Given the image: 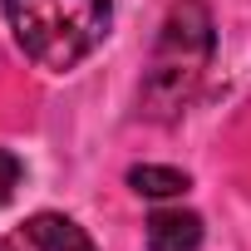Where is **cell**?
Here are the masks:
<instances>
[{
	"label": "cell",
	"mask_w": 251,
	"mask_h": 251,
	"mask_svg": "<svg viewBox=\"0 0 251 251\" xmlns=\"http://www.w3.org/2000/svg\"><path fill=\"white\" fill-rule=\"evenodd\" d=\"M212 50H217V25H212L207 0H173L158 25V40H153V54L143 69V89H138L143 113L153 123H173L187 113V103L197 99V89L212 69Z\"/></svg>",
	"instance_id": "obj_1"
},
{
	"label": "cell",
	"mask_w": 251,
	"mask_h": 251,
	"mask_svg": "<svg viewBox=\"0 0 251 251\" xmlns=\"http://www.w3.org/2000/svg\"><path fill=\"white\" fill-rule=\"evenodd\" d=\"M5 20L25 59L50 74H69L108 40L113 0H5Z\"/></svg>",
	"instance_id": "obj_2"
},
{
	"label": "cell",
	"mask_w": 251,
	"mask_h": 251,
	"mask_svg": "<svg viewBox=\"0 0 251 251\" xmlns=\"http://www.w3.org/2000/svg\"><path fill=\"white\" fill-rule=\"evenodd\" d=\"M20 241H30L35 251H99V246L89 241V231H84L74 217H64V212H35V217L25 222Z\"/></svg>",
	"instance_id": "obj_3"
},
{
	"label": "cell",
	"mask_w": 251,
	"mask_h": 251,
	"mask_svg": "<svg viewBox=\"0 0 251 251\" xmlns=\"http://www.w3.org/2000/svg\"><path fill=\"white\" fill-rule=\"evenodd\" d=\"M202 246V217L182 207H158L148 217V251H197Z\"/></svg>",
	"instance_id": "obj_4"
},
{
	"label": "cell",
	"mask_w": 251,
	"mask_h": 251,
	"mask_svg": "<svg viewBox=\"0 0 251 251\" xmlns=\"http://www.w3.org/2000/svg\"><path fill=\"white\" fill-rule=\"evenodd\" d=\"M128 187H133L138 197H182V192L192 187V177H187V173H177V168L138 163V168H128Z\"/></svg>",
	"instance_id": "obj_5"
},
{
	"label": "cell",
	"mask_w": 251,
	"mask_h": 251,
	"mask_svg": "<svg viewBox=\"0 0 251 251\" xmlns=\"http://www.w3.org/2000/svg\"><path fill=\"white\" fill-rule=\"evenodd\" d=\"M20 177H25V163H20V158H15L10 148H0V207H5V202L15 197Z\"/></svg>",
	"instance_id": "obj_6"
},
{
	"label": "cell",
	"mask_w": 251,
	"mask_h": 251,
	"mask_svg": "<svg viewBox=\"0 0 251 251\" xmlns=\"http://www.w3.org/2000/svg\"><path fill=\"white\" fill-rule=\"evenodd\" d=\"M0 251H20V241H0Z\"/></svg>",
	"instance_id": "obj_7"
}]
</instances>
